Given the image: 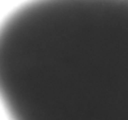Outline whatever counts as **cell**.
I'll use <instances>...</instances> for the list:
<instances>
[{"instance_id": "cell-1", "label": "cell", "mask_w": 128, "mask_h": 120, "mask_svg": "<svg viewBox=\"0 0 128 120\" xmlns=\"http://www.w3.org/2000/svg\"><path fill=\"white\" fill-rule=\"evenodd\" d=\"M0 101L11 120H128V0H30L9 13Z\"/></svg>"}]
</instances>
